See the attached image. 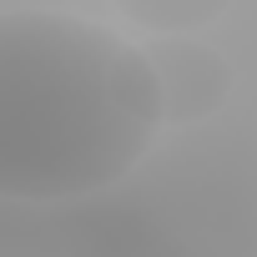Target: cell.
<instances>
[{"mask_svg":"<svg viewBox=\"0 0 257 257\" xmlns=\"http://www.w3.org/2000/svg\"><path fill=\"white\" fill-rule=\"evenodd\" d=\"M162 132L152 71L86 11H0V197L76 202L132 172Z\"/></svg>","mask_w":257,"mask_h":257,"instance_id":"cell-1","label":"cell"},{"mask_svg":"<svg viewBox=\"0 0 257 257\" xmlns=\"http://www.w3.org/2000/svg\"><path fill=\"white\" fill-rule=\"evenodd\" d=\"M147 71H152V86H157V106H162V121L172 126H197L207 116H217L227 101H232V86H237V71L232 61L197 41V36H152L137 46Z\"/></svg>","mask_w":257,"mask_h":257,"instance_id":"cell-2","label":"cell"},{"mask_svg":"<svg viewBox=\"0 0 257 257\" xmlns=\"http://www.w3.org/2000/svg\"><path fill=\"white\" fill-rule=\"evenodd\" d=\"M227 11V0H121V16L147 36H197Z\"/></svg>","mask_w":257,"mask_h":257,"instance_id":"cell-3","label":"cell"}]
</instances>
